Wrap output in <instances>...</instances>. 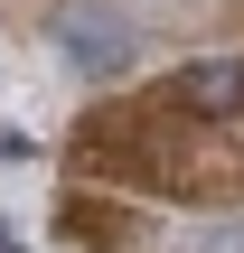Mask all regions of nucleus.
<instances>
[{
    "label": "nucleus",
    "instance_id": "obj_1",
    "mask_svg": "<svg viewBox=\"0 0 244 253\" xmlns=\"http://www.w3.org/2000/svg\"><path fill=\"white\" fill-rule=\"evenodd\" d=\"M47 47H56L85 84H113V75H132L141 28H132L113 0H56V9H47Z\"/></svg>",
    "mask_w": 244,
    "mask_h": 253
},
{
    "label": "nucleus",
    "instance_id": "obj_2",
    "mask_svg": "<svg viewBox=\"0 0 244 253\" xmlns=\"http://www.w3.org/2000/svg\"><path fill=\"white\" fill-rule=\"evenodd\" d=\"M169 103H188L197 122H235L244 113V56H197V66H179Z\"/></svg>",
    "mask_w": 244,
    "mask_h": 253
},
{
    "label": "nucleus",
    "instance_id": "obj_3",
    "mask_svg": "<svg viewBox=\"0 0 244 253\" xmlns=\"http://www.w3.org/2000/svg\"><path fill=\"white\" fill-rule=\"evenodd\" d=\"M179 253H244V216H226V225H197Z\"/></svg>",
    "mask_w": 244,
    "mask_h": 253
}]
</instances>
